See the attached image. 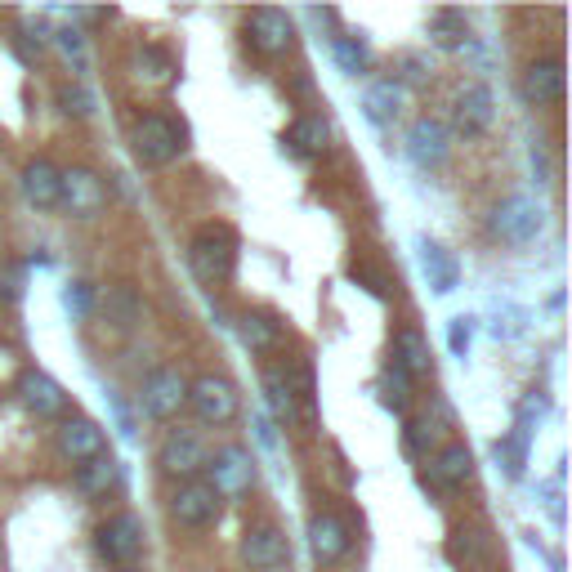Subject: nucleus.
I'll return each mask as SVG.
<instances>
[{
  "instance_id": "27",
  "label": "nucleus",
  "mask_w": 572,
  "mask_h": 572,
  "mask_svg": "<svg viewBox=\"0 0 572 572\" xmlns=\"http://www.w3.org/2000/svg\"><path fill=\"white\" fill-rule=\"evenodd\" d=\"M117 479H121V465L112 461L108 452L85 461V465H76V488H81L85 497H108V492L117 488Z\"/></svg>"
},
{
  "instance_id": "38",
  "label": "nucleus",
  "mask_w": 572,
  "mask_h": 572,
  "mask_svg": "<svg viewBox=\"0 0 572 572\" xmlns=\"http://www.w3.org/2000/svg\"><path fill=\"white\" fill-rule=\"evenodd\" d=\"M54 41H59V50L68 54V59H76V72H85V36L76 32V27H59Z\"/></svg>"
},
{
  "instance_id": "36",
  "label": "nucleus",
  "mask_w": 572,
  "mask_h": 572,
  "mask_svg": "<svg viewBox=\"0 0 572 572\" xmlns=\"http://www.w3.org/2000/svg\"><path fill=\"white\" fill-rule=\"evenodd\" d=\"M407 398H412V376H407V371H398L394 362H385V407L407 412Z\"/></svg>"
},
{
  "instance_id": "8",
  "label": "nucleus",
  "mask_w": 572,
  "mask_h": 572,
  "mask_svg": "<svg viewBox=\"0 0 572 572\" xmlns=\"http://www.w3.org/2000/svg\"><path fill=\"white\" fill-rule=\"evenodd\" d=\"M206 470H211V488H215L219 501L224 497H246V492L255 488V461H251V452L237 447V443L219 447L211 461H206Z\"/></svg>"
},
{
  "instance_id": "2",
  "label": "nucleus",
  "mask_w": 572,
  "mask_h": 572,
  "mask_svg": "<svg viewBox=\"0 0 572 572\" xmlns=\"http://www.w3.org/2000/svg\"><path fill=\"white\" fill-rule=\"evenodd\" d=\"M188 407H193V416L202 425H233L237 412H242V394H237V385L228 376H219V371H206V376L188 380Z\"/></svg>"
},
{
  "instance_id": "20",
  "label": "nucleus",
  "mask_w": 572,
  "mask_h": 572,
  "mask_svg": "<svg viewBox=\"0 0 572 572\" xmlns=\"http://www.w3.org/2000/svg\"><path fill=\"white\" fill-rule=\"evenodd\" d=\"M59 184H63V170L54 161L36 157L23 166V197L36 211H59Z\"/></svg>"
},
{
  "instance_id": "35",
  "label": "nucleus",
  "mask_w": 572,
  "mask_h": 572,
  "mask_svg": "<svg viewBox=\"0 0 572 572\" xmlns=\"http://www.w3.org/2000/svg\"><path fill=\"white\" fill-rule=\"evenodd\" d=\"M135 68H139L143 81H152V85H166L170 76H175V63H170V54L157 50V45H143V54H139Z\"/></svg>"
},
{
  "instance_id": "32",
  "label": "nucleus",
  "mask_w": 572,
  "mask_h": 572,
  "mask_svg": "<svg viewBox=\"0 0 572 572\" xmlns=\"http://www.w3.org/2000/svg\"><path fill=\"white\" fill-rule=\"evenodd\" d=\"M54 103H59V112H63V117H76V121L94 117V108H99V99H94V90H90V85H81V81L59 85V94H54Z\"/></svg>"
},
{
  "instance_id": "23",
  "label": "nucleus",
  "mask_w": 572,
  "mask_h": 572,
  "mask_svg": "<svg viewBox=\"0 0 572 572\" xmlns=\"http://www.w3.org/2000/svg\"><path fill=\"white\" fill-rule=\"evenodd\" d=\"M237 336H242V345L251 354H273L282 345V327L273 313H242L237 318Z\"/></svg>"
},
{
  "instance_id": "31",
  "label": "nucleus",
  "mask_w": 572,
  "mask_h": 572,
  "mask_svg": "<svg viewBox=\"0 0 572 572\" xmlns=\"http://www.w3.org/2000/svg\"><path fill=\"white\" fill-rule=\"evenodd\" d=\"M403 447L412 456H434L438 447H443V425H434L429 416H421V421H407L403 425Z\"/></svg>"
},
{
  "instance_id": "39",
  "label": "nucleus",
  "mask_w": 572,
  "mask_h": 572,
  "mask_svg": "<svg viewBox=\"0 0 572 572\" xmlns=\"http://www.w3.org/2000/svg\"><path fill=\"white\" fill-rule=\"evenodd\" d=\"M447 349H452L456 358L470 354V318H452V327H447Z\"/></svg>"
},
{
  "instance_id": "9",
  "label": "nucleus",
  "mask_w": 572,
  "mask_h": 572,
  "mask_svg": "<svg viewBox=\"0 0 572 572\" xmlns=\"http://www.w3.org/2000/svg\"><path fill=\"white\" fill-rule=\"evenodd\" d=\"M541 224H546V215H541V206L532 202V197H505L488 219L492 233H497L501 242H510V246H528L532 237L541 233Z\"/></svg>"
},
{
  "instance_id": "4",
  "label": "nucleus",
  "mask_w": 572,
  "mask_h": 572,
  "mask_svg": "<svg viewBox=\"0 0 572 572\" xmlns=\"http://www.w3.org/2000/svg\"><path fill=\"white\" fill-rule=\"evenodd\" d=\"M206 461H211V452H206V438L197 434V429H170L166 438H161L157 447V465L161 474H170V479L179 483H197V474L206 470Z\"/></svg>"
},
{
  "instance_id": "3",
  "label": "nucleus",
  "mask_w": 572,
  "mask_h": 572,
  "mask_svg": "<svg viewBox=\"0 0 572 572\" xmlns=\"http://www.w3.org/2000/svg\"><path fill=\"white\" fill-rule=\"evenodd\" d=\"M130 152L139 157V166H166L184 152V130L161 112H143L130 126Z\"/></svg>"
},
{
  "instance_id": "16",
  "label": "nucleus",
  "mask_w": 572,
  "mask_h": 572,
  "mask_svg": "<svg viewBox=\"0 0 572 572\" xmlns=\"http://www.w3.org/2000/svg\"><path fill=\"white\" fill-rule=\"evenodd\" d=\"M94 309H99L117 331H135L143 322V295L130 282H108L99 295H94Z\"/></svg>"
},
{
  "instance_id": "17",
  "label": "nucleus",
  "mask_w": 572,
  "mask_h": 572,
  "mask_svg": "<svg viewBox=\"0 0 572 572\" xmlns=\"http://www.w3.org/2000/svg\"><path fill=\"white\" fill-rule=\"evenodd\" d=\"M456 130H461L465 139H474V135H483V130L492 126V117H497V99H492V90L483 81H474V85H465L461 94H456Z\"/></svg>"
},
{
  "instance_id": "37",
  "label": "nucleus",
  "mask_w": 572,
  "mask_h": 572,
  "mask_svg": "<svg viewBox=\"0 0 572 572\" xmlns=\"http://www.w3.org/2000/svg\"><path fill=\"white\" fill-rule=\"evenodd\" d=\"M63 304H68L72 318H90V313H94V286L72 282L68 291H63Z\"/></svg>"
},
{
  "instance_id": "11",
  "label": "nucleus",
  "mask_w": 572,
  "mask_h": 572,
  "mask_svg": "<svg viewBox=\"0 0 572 572\" xmlns=\"http://www.w3.org/2000/svg\"><path fill=\"white\" fill-rule=\"evenodd\" d=\"M242 559L251 572H282L286 559H291L282 528H273V523H251V528L242 532Z\"/></svg>"
},
{
  "instance_id": "43",
  "label": "nucleus",
  "mask_w": 572,
  "mask_h": 572,
  "mask_svg": "<svg viewBox=\"0 0 572 572\" xmlns=\"http://www.w3.org/2000/svg\"><path fill=\"white\" fill-rule=\"evenodd\" d=\"M18 273H5V278H0V300H18Z\"/></svg>"
},
{
  "instance_id": "13",
  "label": "nucleus",
  "mask_w": 572,
  "mask_h": 572,
  "mask_svg": "<svg viewBox=\"0 0 572 572\" xmlns=\"http://www.w3.org/2000/svg\"><path fill=\"white\" fill-rule=\"evenodd\" d=\"M447 148H452V130L438 117H416L412 130H407V157L421 170H434L447 161Z\"/></svg>"
},
{
  "instance_id": "15",
  "label": "nucleus",
  "mask_w": 572,
  "mask_h": 572,
  "mask_svg": "<svg viewBox=\"0 0 572 572\" xmlns=\"http://www.w3.org/2000/svg\"><path fill=\"white\" fill-rule=\"evenodd\" d=\"M349 546H354V537H349V528L331 510H322V514H313L309 519V550H313V559H318L322 568L340 564V559L349 555Z\"/></svg>"
},
{
  "instance_id": "14",
  "label": "nucleus",
  "mask_w": 572,
  "mask_h": 572,
  "mask_svg": "<svg viewBox=\"0 0 572 572\" xmlns=\"http://www.w3.org/2000/svg\"><path fill=\"white\" fill-rule=\"evenodd\" d=\"M519 90H523V99H528L532 108L559 103V99H564V59H559V54H550V59L528 63V68H523Z\"/></svg>"
},
{
  "instance_id": "19",
  "label": "nucleus",
  "mask_w": 572,
  "mask_h": 572,
  "mask_svg": "<svg viewBox=\"0 0 572 572\" xmlns=\"http://www.w3.org/2000/svg\"><path fill=\"white\" fill-rule=\"evenodd\" d=\"M18 398H23V407L32 416H41V421H54V416H63V407H68L63 385L54 376H45V371H27V376L18 380Z\"/></svg>"
},
{
  "instance_id": "1",
  "label": "nucleus",
  "mask_w": 572,
  "mask_h": 572,
  "mask_svg": "<svg viewBox=\"0 0 572 572\" xmlns=\"http://www.w3.org/2000/svg\"><path fill=\"white\" fill-rule=\"evenodd\" d=\"M188 269H193V278L206 282V286H224L228 278H233V269H237V237H233V228L206 224L202 233L193 237V246H188Z\"/></svg>"
},
{
  "instance_id": "34",
  "label": "nucleus",
  "mask_w": 572,
  "mask_h": 572,
  "mask_svg": "<svg viewBox=\"0 0 572 572\" xmlns=\"http://www.w3.org/2000/svg\"><path fill=\"white\" fill-rule=\"evenodd\" d=\"M286 380H291V394L295 403H304L313 412V398H318V380H313V362L309 358H295L291 367H286Z\"/></svg>"
},
{
  "instance_id": "12",
  "label": "nucleus",
  "mask_w": 572,
  "mask_h": 572,
  "mask_svg": "<svg viewBox=\"0 0 572 572\" xmlns=\"http://www.w3.org/2000/svg\"><path fill=\"white\" fill-rule=\"evenodd\" d=\"M170 519L179 528L197 532V528H211L219 519V497L211 483H179V492L170 497Z\"/></svg>"
},
{
  "instance_id": "5",
  "label": "nucleus",
  "mask_w": 572,
  "mask_h": 572,
  "mask_svg": "<svg viewBox=\"0 0 572 572\" xmlns=\"http://www.w3.org/2000/svg\"><path fill=\"white\" fill-rule=\"evenodd\" d=\"M94 550H99V559H103V564H112V568L139 564V555H143V519H139V514H130V510L112 514V519L99 523V532H94Z\"/></svg>"
},
{
  "instance_id": "44",
  "label": "nucleus",
  "mask_w": 572,
  "mask_h": 572,
  "mask_svg": "<svg viewBox=\"0 0 572 572\" xmlns=\"http://www.w3.org/2000/svg\"><path fill=\"white\" fill-rule=\"evenodd\" d=\"M117 572H143V568H139V564H130V568H117Z\"/></svg>"
},
{
  "instance_id": "30",
  "label": "nucleus",
  "mask_w": 572,
  "mask_h": 572,
  "mask_svg": "<svg viewBox=\"0 0 572 572\" xmlns=\"http://www.w3.org/2000/svg\"><path fill=\"white\" fill-rule=\"evenodd\" d=\"M429 36H434L438 50H461V45L470 41V23H465V14H456V9H438Z\"/></svg>"
},
{
  "instance_id": "33",
  "label": "nucleus",
  "mask_w": 572,
  "mask_h": 572,
  "mask_svg": "<svg viewBox=\"0 0 572 572\" xmlns=\"http://www.w3.org/2000/svg\"><path fill=\"white\" fill-rule=\"evenodd\" d=\"M331 59H336V68L345 76H362L371 68V54L358 36H336V41H331Z\"/></svg>"
},
{
  "instance_id": "28",
  "label": "nucleus",
  "mask_w": 572,
  "mask_h": 572,
  "mask_svg": "<svg viewBox=\"0 0 572 572\" xmlns=\"http://www.w3.org/2000/svg\"><path fill=\"white\" fill-rule=\"evenodd\" d=\"M264 403H269V421H282V425L295 421L300 403H295V394H291L286 367H269V371H264Z\"/></svg>"
},
{
  "instance_id": "6",
  "label": "nucleus",
  "mask_w": 572,
  "mask_h": 572,
  "mask_svg": "<svg viewBox=\"0 0 572 572\" xmlns=\"http://www.w3.org/2000/svg\"><path fill=\"white\" fill-rule=\"evenodd\" d=\"M139 407L148 421H175L179 412L188 407V376L175 367H157L143 376L139 389Z\"/></svg>"
},
{
  "instance_id": "7",
  "label": "nucleus",
  "mask_w": 572,
  "mask_h": 572,
  "mask_svg": "<svg viewBox=\"0 0 572 572\" xmlns=\"http://www.w3.org/2000/svg\"><path fill=\"white\" fill-rule=\"evenodd\" d=\"M246 41L264 54V59H282V54L295 50V23L286 9H273V5H260L251 9L246 18Z\"/></svg>"
},
{
  "instance_id": "26",
  "label": "nucleus",
  "mask_w": 572,
  "mask_h": 572,
  "mask_svg": "<svg viewBox=\"0 0 572 572\" xmlns=\"http://www.w3.org/2000/svg\"><path fill=\"white\" fill-rule=\"evenodd\" d=\"M421 269H425V278H429V286H434L438 295L456 291V278H461V269H456L452 255H447L438 242H429V237H421Z\"/></svg>"
},
{
  "instance_id": "18",
  "label": "nucleus",
  "mask_w": 572,
  "mask_h": 572,
  "mask_svg": "<svg viewBox=\"0 0 572 572\" xmlns=\"http://www.w3.org/2000/svg\"><path fill=\"white\" fill-rule=\"evenodd\" d=\"M59 452L68 456L72 465H85L108 452V434H103V425L85 421V416H72V421L59 425Z\"/></svg>"
},
{
  "instance_id": "29",
  "label": "nucleus",
  "mask_w": 572,
  "mask_h": 572,
  "mask_svg": "<svg viewBox=\"0 0 572 572\" xmlns=\"http://www.w3.org/2000/svg\"><path fill=\"white\" fill-rule=\"evenodd\" d=\"M447 555H452L456 564H483V559H488V532L474 528V523H461V528L452 532V541H447Z\"/></svg>"
},
{
  "instance_id": "10",
  "label": "nucleus",
  "mask_w": 572,
  "mask_h": 572,
  "mask_svg": "<svg viewBox=\"0 0 572 572\" xmlns=\"http://www.w3.org/2000/svg\"><path fill=\"white\" fill-rule=\"evenodd\" d=\"M59 206L68 215L76 219H94L108 206V184H103L94 170H85V166H72V170H63V184H59Z\"/></svg>"
},
{
  "instance_id": "41",
  "label": "nucleus",
  "mask_w": 572,
  "mask_h": 572,
  "mask_svg": "<svg viewBox=\"0 0 572 572\" xmlns=\"http://www.w3.org/2000/svg\"><path fill=\"white\" fill-rule=\"evenodd\" d=\"M349 278H354V282H367V291H371V295H380V300H385V295H389V282H385V273L367 269V264H354V269H349Z\"/></svg>"
},
{
  "instance_id": "24",
  "label": "nucleus",
  "mask_w": 572,
  "mask_h": 572,
  "mask_svg": "<svg viewBox=\"0 0 572 572\" xmlns=\"http://www.w3.org/2000/svg\"><path fill=\"white\" fill-rule=\"evenodd\" d=\"M389 362H394L398 371H407L412 380H421V376H429V362H434V358H429V345H425L421 331L403 327L394 336V358H389Z\"/></svg>"
},
{
  "instance_id": "22",
  "label": "nucleus",
  "mask_w": 572,
  "mask_h": 572,
  "mask_svg": "<svg viewBox=\"0 0 572 572\" xmlns=\"http://www.w3.org/2000/svg\"><path fill=\"white\" fill-rule=\"evenodd\" d=\"M429 474H434L443 488H465L474 474V452L465 443H443L429 456Z\"/></svg>"
},
{
  "instance_id": "40",
  "label": "nucleus",
  "mask_w": 572,
  "mask_h": 572,
  "mask_svg": "<svg viewBox=\"0 0 572 572\" xmlns=\"http://www.w3.org/2000/svg\"><path fill=\"white\" fill-rule=\"evenodd\" d=\"M398 68H403V76H407V81H416V85L429 81V72H434L425 54H403V59H398ZM403 76H398V81H403Z\"/></svg>"
},
{
  "instance_id": "21",
  "label": "nucleus",
  "mask_w": 572,
  "mask_h": 572,
  "mask_svg": "<svg viewBox=\"0 0 572 572\" xmlns=\"http://www.w3.org/2000/svg\"><path fill=\"white\" fill-rule=\"evenodd\" d=\"M403 99H407V90L398 76H376V81L362 90V112H367L376 126H389V121L403 112Z\"/></svg>"
},
{
  "instance_id": "42",
  "label": "nucleus",
  "mask_w": 572,
  "mask_h": 572,
  "mask_svg": "<svg viewBox=\"0 0 572 572\" xmlns=\"http://www.w3.org/2000/svg\"><path fill=\"white\" fill-rule=\"evenodd\" d=\"M255 434H260V443H264V447H278V429H273L269 412H255Z\"/></svg>"
},
{
  "instance_id": "25",
  "label": "nucleus",
  "mask_w": 572,
  "mask_h": 572,
  "mask_svg": "<svg viewBox=\"0 0 572 572\" xmlns=\"http://www.w3.org/2000/svg\"><path fill=\"white\" fill-rule=\"evenodd\" d=\"M286 143H291L295 157H322V152L331 148V126L322 117H300L291 130H286Z\"/></svg>"
}]
</instances>
